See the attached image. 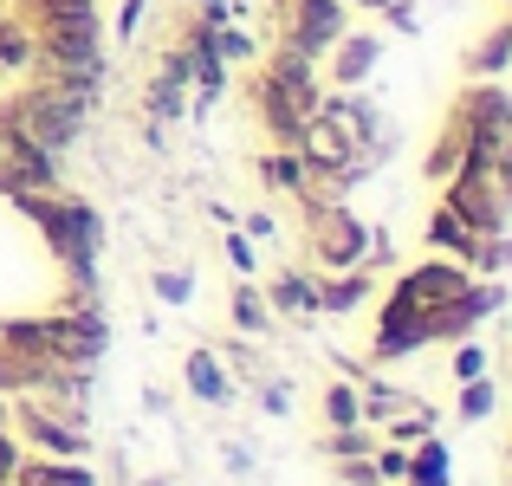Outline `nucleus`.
Returning <instances> with one entry per match:
<instances>
[{
	"mask_svg": "<svg viewBox=\"0 0 512 486\" xmlns=\"http://www.w3.org/2000/svg\"><path fill=\"white\" fill-rule=\"evenodd\" d=\"M188 376H195V389H201V396H221V376H214V363H208V357H195V363H188Z\"/></svg>",
	"mask_w": 512,
	"mask_h": 486,
	"instance_id": "obj_1",
	"label": "nucleus"
}]
</instances>
